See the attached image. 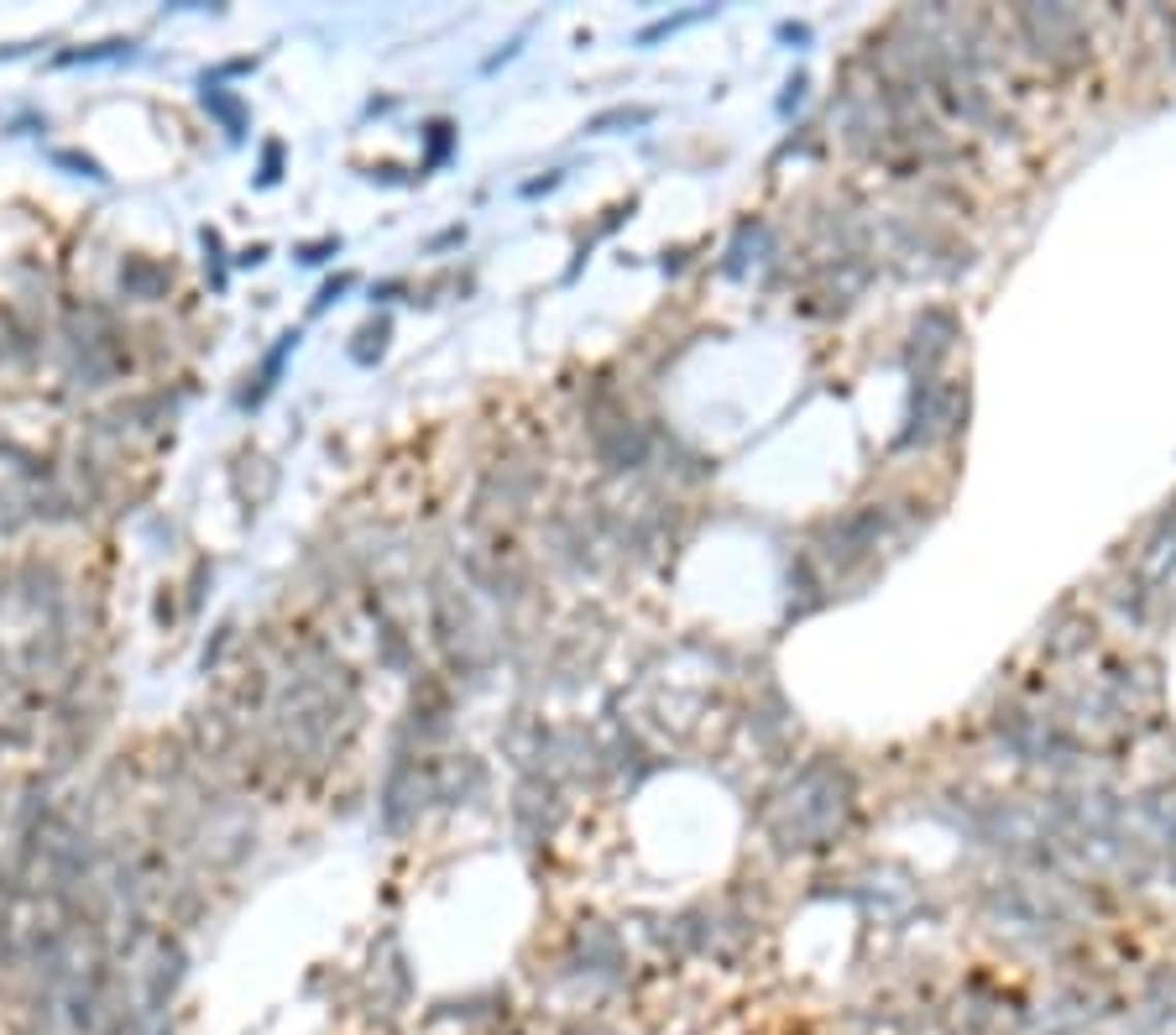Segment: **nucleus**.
I'll list each match as a JSON object with an SVG mask.
<instances>
[{
    "label": "nucleus",
    "mask_w": 1176,
    "mask_h": 1035,
    "mask_svg": "<svg viewBox=\"0 0 1176 1035\" xmlns=\"http://www.w3.org/2000/svg\"><path fill=\"white\" fill-rule=\"evenodd\" d=\"M136 42H95V47H84V53H58V63H105V58H126Z\"/></svg>",
    "instance_id": "f257e3e1"
}]
</instances>
